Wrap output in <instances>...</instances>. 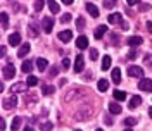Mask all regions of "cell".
Masks as SVG:
<instances>
[{
  "label": "cell",
  "mask_w": 152,
  "mask_h": 131,
  "mask_svg": "<svg viewBox=\"0 0 152 131\" xmlns=\"http://www.w3.org/2000/svg\"><path fill=\"white\" fill-rule=\"evenodd\" d=\"M16 105H18V97H16V95L7 97V98L4 100V109H5V111H12Z\"/></svg>",
  "instance_id": "1"
},
{
  "label": "cell",
  "mask_w": 152,
  "mask_h": 131,
  "mask_svg": "<svg viewBox=\"0 0 152 131\" xmlns=\"http://www.w3.org/2000/svg\"><path fill=\"white\" fill-rule=\"evenodd\" d=\"M81 95H85V88H73V90L66 95V102H71L75 97L78 98V97H81Z\"/></svg>",
  "instance_id": "2"
},
{
  "label": "cell",
  "mask_w": 152,
  "mask_h": 131,
  "mask_svg": "<svg viewBox=\"0 0 152 131\" xmlns=\"http://www.w3.org/2000/svg\"><path fill=\"white\" fill-rule=\"evenodd\" d=\"M128 76H130V78H142L143 69L138 67V66H130V67H128Z\"/></svg>",
  "instance_id": "3"
},
{
  "label": "cell",
  "mask_w": 152,
  "mask_h": 131,
  "mask_svg": "<svg viewBox=\"0 0 152 131\" xmlns=\"http://www.w3.org/2000/svg\"><path fill=\"white\" fill-rule=\"evenodd\" d=\"M42 26H43V31H45V33H50V31H52V29H54V19L52 17H43L42 19Z\"/></svg>",
  "instance_id": "4"
},
{
  "label": "cell",
  "mask_w": 152,
  "mask_h": 131,
  "mask_svg": "<svg viewBox=\"0 0 152 131\" xmlns=\"http://www.w3.org/2000/svg\"><path fill=\"white\" fill-rule=\"evenodd\" d=\"M138 88L142 90V92H152V79H140L138 81Z\"/></svg>",
  "instance_id": "5"
},
{
  "label": "cell",
  "mask_w": 152,
  "mask_h": 131,
  "mask_svg": "<svg viewBox=\"0 0 152 131\" xmlns=\"http://www.w3.org/2000/svg\"><path fill=\"white\" fill-rule=\"evenodd\" d=\"M14 74H16V69H14L12 64H7L5 67H4V78L10 79V78H14Z\"/></svg>",
  "instance_id": "6"
},
{
  "label": "cell",
  "mask_w": 152,
  "mask_h": 131,
  "mask_svg": "<svg viewBox=\"0 0 152 131\" xmlns=\"http://www.w3.org/2000/svg\"><path fill=\"white\" fill-rule=\"evenodd\" d=\"M71 38H73V33H71L69 29H66V31H61V33H59V40H61L62 43L71 41Z\"/></svg>",
  "instance_id": "7"
},
{
  "label": "cell",
  "mask_w": 152,
  "mask_h": 131,
  "mask_svg": "<svg viewBox=\"0 0 152 131\" xmlns=\"http://www.w3.org/2000/svg\"><path fill=\"white\" fill-rule=\"evenodd\" d=\"M76 47L80 48V50H85L88 47V38L86 36H78L76 38Z\"/></svg>",
  "instance_id": "8"
},
{
  "label": "cell",
  "mask_w": 152,
  "mask_h": 131,
  "mask_svg": "<svg viewBox=\"0 0 152 131\" xmlns=\"http://www.w3.org/2000/svg\"><path fill=\"white\" fill-rule=\"evenodd\" d=\"M85 59H83V55H78L76 57V62H75V71L76 73H81L83 71V67H85Z\"/></svg>",
  "instance_id": "9"
},
{
  "label": "cell",
  "mask_w": 152,
  "mask_h": 131,
  "mask_svg": "<svg viewBox=\"0 0 152 131\" xmlns=\"http://www.w3.org/2000/svg\"><path fill=\"white\" fill-rule=\"evenodd\" d=\"M142 43H143L142 36H130L128 38V45L130 47H137V45H142Z\"/></svg>",
  "instance_id": "10"
},
{
  "label": "cell",
  "mask_w": 152,
  "mask_h": 131,
  "mask_svg": "<svg viewBox=\"0 0 152 131\" xmlns=\"http://www.w3.org/2000/svg\"><path fill=\"white\" fill-rule=\"evenodd\" d=\"M9 43L12 47H18L19 43H21V35H19V33H12L9 36Z\"/></svg>",
  "instance_id": "11"
},
{
  "label": "cell",
  "mask_w": 152,
  "mask_h": 131,
  "mask_svg": "<svg viewBox=\"0 0 152 131\" xmlns=\"http://www.w3.org/2000/svg\"><path fill=\"white\" fill-rule=\"evenodd\" d=\"M140 103H142V97L135 95V97H132V98H130V105H128V107H130V109H137Z\"/></svg>",
  "instance_id": "12"
},
{
  "label": "cell",
  "mask_w": 152,
  "mask_h": 131,
  "mask_svg": "<svg viewBox=\"0 0 152 131\" xmlns=\"http://www.w3.org/2000/svg\"><path fill=\"white\" fill-rule=\"evenodd\" d=\"M21 71L26 73V74H29V73L33 71V62H31V60H24L23 66H21Z\"/></svg>",
  "instance_id": "13"
},
{
  "label": "cell",
  "mask_w": 152,
  "mask_h": 131,
  "mask_svg": "<svg viewBox=\"0 0 152 131\" xmlns=\"http://www.w3.org/2000/svg\"><path fill=\"white\" fill-rule=\"evenodd\" d=\"M105 33H107V26H104V24H100V26H99V28L95 29V38H97V40H100V38L104 36Z\"/></svg>",
  "instance_id": "14"
},
{
  "label": "cell",
  "mask_w": 152,
  "mask_h": 131,
  "mask_svg": "<svg viewBox=\"0 0 152 131\" xmlns=\"http://www.w3.org/2000/svg\"><path fill=\"white\" fill-rule=\"evenodd\" d=\"M111 78H113V81L116 84H119L121 83V71L116 67V69H113V73H111Z\"/></svg>",
  "instance_id": "15"
},
{
  "label": "cell",
  "mask_w": 152,
  "mask_h": 131,
  "mask_svg": "<svg viewBox=\"0 0 152 131\" xmlns=\"http://www.w3.org/2000/svg\"><path fill=\"white\" fill-rule=\"evenodd\" d=\"M26 86L28 84H23V83H16L10 86V92H14V93H21V92H24L26 90Z\"/></svg>",
  "instance_id": "16"
},
{
  "label": "cell",
  "mask_w": 152,
  "mask_h": 131,
  "mask_svg": "<svg viewBox=\"0 0 152 131\" xmlns=\"http://www.w3.org/2000/svg\"><path fill=\"white\" fill-rule=\"evenodd\" d=\"M86 10L90 12L92 17H99V9H97V5H94V4H86Z\"/></svg>",
  "instance_id": "17"
},
{
  "label": "cell",
  "mask_w": 152,
  "mask_h": 131,
  "mask_svg": "<svg viewBox=\"0 0 152 131\" xmlns=\"http://www.w3.org/2000/svg\"><path fill=\"white\" fill-rule=\"evenodd\" d=\"M28 31H29V36H33V38H37L38 33H40V29H38V26L35 24V23H31V24L28 26Z\"/></svg>",
  "instance_id": "18"
},
{
  "label": "cell",
  "mask_w": 152,
  "mask_h": 131,
  "mask_svg": "<svg viewBox=\"0 0 152 131\" xmlns=\"http://www.w3.org/2000/svg\"><path fill=\"white\" fill-rule=\"evenodd\" d=\"M107 21H109L111 24H118V23H123V21H121V14H119V12H116V14H111Z\"/></svg>",
  "instance_id": "19"
},
{
  "label": "cell",
  "mask_w": 152,
  "mask_h": 131,
  "mask_svg": "<svg viewBox=\"0 0 152 131\" xmlns=\"http://www.w3.org/2000/svg\"><path fill=\"white\" fill-rule=\"evenodd\" d=\"M47 4H48V9H50L52 14H57L59 12V4H57L56 0H47Z\"/></svg>",
  "instance_id": "20"
},
{
  "label": "cell",
  "mask_w": 152,
  "mask_h": 131,
  "mask_svg": "<svg viewBox=\"0 0 152 131\" xmlns=\"http://www.w3.org/2000/svg\"><path fill=\"white\" fill-rule=\"evenodd\" d=\"M29 48H31L29 47V43H23V45H21V50L18 52V55L19 57H26L28 55V52H29Z\"/></svg>",
  "instance_id": "21"
},
{
  "label": "cell",
  "mask_w": 152,
  "mask_h": 131,
  "mask_svg": "<svg viewBox=\"0 0 152 131\" xmlns=\"http://www.w3.org/2000/svg\"><path fill=\"white\" fill-rule=\"evenodd\" d=\"M0 26L2 28H7L9 26V16L5 12H0Z\"/></svg>",
  "instance_id": "22"
},
{
  "label": "cell",
  "mask_w": 152,
  "mask_h": 131,
  "mask_svg": "<svg viewBox=\"0 0 152 131\" xmlns=\"http://www.w3.org/2000/svg\"><path fill=\"white\" fill-rule=\"evenodd\" d=\"M97 88H99V92H102V93H104L105 90L109 88V81H107V79H100V81L97 83Z\"/></svg>",
  "instance_id": "23"
},
{
  "label": "cell",
  "mask_w": 152,
  "mask_h": 131,
  "mask_svg": "<svg viewBox=\"0 0 152 131\" xmlns=\"http://www.w3.org/2000/svg\"><path fill=\"white\" fill-rule=\"evenodd\" d=\"M109 111H111V114H121V105H118L116 102H111L109 103Z\"/></svg>",
  "instance_id": "24"
},
{
  "label": "cell",
  "mask_w": 152,
  "mask_h": 131,
  "mask_svg": "<svg viewBox=\"0 0 152 131\" xmlns=\"http://www.w3.org/2000/svg\"><path fill=\"white\" fill-rule=\"evenodd\" d=\"M47 60H45V59H42V57H40V59H37V67H38V71H45V69H47Z\"/></svg>",
  "instance_id": "25"
},
{
  "label": "cell",
  "mask_w": 152,
  "mask_h": 131,
  "mask_svg": "<svg viewBox=\"0 0 152 131\" xmlns=\"http://www.w3.org/2000/svg\"><path fill=\"white\" fill-rule=\"evenodd\" d=\"M19 126H21V117H14L12 124H10V131H18Z\"/></svg>",
  "instance_id": "26"
},
{
  "label": "cell",
  "mask_w": 152,
  "mask_h": 131,
  "mask_svg": "<svg viewBox=\"0 0 152 131\" xmlns=\"http://www.w3.org/2000/svg\"><path fill=\"white\" fill-rule=\"evenodd\" d=\"M113 95H114V98H116L118 102H121V100H124V98H126V93H124V92H121V90H116Z\"/></svg>",
  "instance_id": "27"
},
{
  "label": "cell",
  "mask_w": 152,
  "mask_h": 131,
  "mask_svg": "<svg viewBox=\"0 0 152 131\" xmlns=\"http://www.w3.org/2000/svg\"><path fill=\"white\" fill-rule=\"evenodd\" d=\"M107 69H111V57L109 55H105L102 60V71H107Z\"/></svg>",
  "instance_id": "28"
},
{
  "label": "cell",
  "mask_w": 152,
  "mask_h": 131,
  "mask_svg": "<svg viewBox=\"0 0 152 131\" xmlns=\"http://www.w3.org/2000/svg\"><path fill=\"white\" fill-rule=\"evenodd\" d=\"M26 84H28L29 88L37 86V84H38V78H35V76H29V78H28V81H26Z\"/></svg>",
  "instance_id": "29"
},
{
  "label": "cell",
  "mask_w": 152,
  "mask_h": 131,
  "mask_svg": "<svg viewBox=\"0 0 152 131\" xmlns=\"http://www.w3.org/2000/svg\"><path fill=\"white\" fill-rule=\"evenodd\" d=\"M54 92H56L54 86H50V84H45V86H43V95H52Z\"/></svg>",
  "instance_id": "30"
},
{
  "label": "cell",
  "mask_w": 152,
  "mask_h": 131,
  "mask_svg": "<svg viewBox=\"0 0 152 131\" xmlns=\"http://www.w3.org/2000/svg\"><path fill=\"white\" fill-rule=\"evenodd\" d=\"M43 4H45V0H37V2H35V10L40 12V10L43 9Z\"/></svg>",
  "instance_id": "31"
},
{
  "label": "cell",
  "mask_w": 152,
  "mask_h": 131,
  "mask_svg": "<svg viewBox=\"0 0 152 131\" xmlns=\"http://www.w3.org/2000/svg\"><path fill=\"white\" fill-rule=\"evenodd\" d=\"M124 124H126V126H135V124H137V117H126V119H124Z\"/></svg>",
  "instance_id": "32"
},
{
  "label": "cell",
  "mask_w": 152,
  "mask_h": 131,
  "mask_svg": "<svg viewBox=\"0 0 152 131\" xmlns=\"http://www.w3.org/2000/svg\"><path fill=\"white\" fill-rule=\"evenodd\" d=\"M57 73H59V67H50V73H48V78H56L57 76Z\"/></svg>",
  "instance_id": "33"
},
{
  "label": "cell",
  "mask_w": 152,
  "mask_h": 131,
  "mask_svg": "<svg viewBox=\"0 0 152 131\" xmlns=\"http://www.w3.org/2000/svg\"><path fill=\"white\" fill-rule=\"evenodd\" d=\"M114 5H116V0H105V2H104L105 9H111V7H114Z\"/></svg>",
  "instance_id": "34"
},
{
  "label": "cell",
  "mask_w": 152,
  "mask_h": 131,
  "mask_svg": "<svg viewBox=\"0 0 152 131\" xmlns=\"http://www.w3.org/2000/svg\"><path fill=\"white\" fill-rule=\"evenodd\" d=\"M76 26H78V29H83V28H85V19H83V17H78Z\"/></svg>",
  "instance_id": "35"
},
{
  "label": "cell",
  "mask_w": 152,
  "mask_h": 131,
  "mask_svg": "<svg viewBox=\"0 0 152 131\" xmlns=\"http://www.w3.org/2000/svg\"><path fill=\"white\" fill-rule=\"evenodd\" d=\"M140 10L142 12H149L151 10V4H140Z\"/></svg>",
  "instance_id": "36"
},
{
  "label": "cell",
  "mask_w": 152,
  "mask_h": 131,
  "mask_svg": "<svg viewBox=\"0 0 152 131\" xmlns=\"http://www.w3.org/2000/svg\"><path fill=\"white\" fill-rule=\"evenodd\" d=\"M97 57H99V52H97L95 48H90V59H92V60H95Z\"/></svg>",
  "instance_id": "37"
},
{
  "label": "cell",
  "mask_w": 152,
  "mask_h": 131,
  "mask_svg": "<svg viewBox=\"0 0 152 131\" xmlns=\"http://www.w3.org/2000/svg\"><path fill=\"white\" fill-rule=\"evenodd\" d=\"M69 21H71V14H62L61 23H69Z\"/></svg>",
  "instance_id": "38"
},
{
  "label": "cell",
  "mask_w": 152,
  "mask_h": 131,
  "mask_svg": "<svg viewBox=\"0 0 152 131\" xmlns=\"http://www.w3.org/2000/svg\"><path fill=\"white\" fill-rule=\"evenodd\" d=\"M69 67H71V60L69 59H64L62 60V69H69Z\"/></svg>",
  "instance_id": "39"
},
{
  "label": "cell",
  "mask_w": 152,
  "mask_h": 131,
  "mask_svg": "<svg viewBox=\"0 0 152 131\" xmlns=\"http://www.w3.org/2000/svg\"><path fill=\"white\" fill-rule=\"evenodd\" d=\"M42 130L43 131H50L52 130V124H50V122H43V124H42Z\"/></svg>",
  "instance_id": "40"
},
{
  "label": "cell",
  "mask_w": 152,
  "mask_h": 131,
  "mask_svg": "<svg viewBox=\"0 0 152 131\" xmlns=\"http://www.w3.org/2000/svg\"><path fill=\"white\" fill-rule=\"evenodd\" d=\"M104 121H105V124H107V126H111V124H113V119H111V116H105Z\"/></svg>",
  "instance_id": "41"
},
{
  "label": "cell",
  "mask_w": 152,
  "mask_h": 131,
  "mask_svg": "<svg viewBox=\"0 0 152 131\" xmlns=\"http://www.w3.org/2000/svg\"><path fill=\"white\" fill-rule=\"evenodd\" d=\"M135 57H137V52L135 50H130L128 52V59H135Z\"/></svg>",
  "instance_id": "42"
},
{
  "label": "cell",
  "mask_w": 152,
  "mask_h": 131,
  "mask_svg": "<svg viewBox=\"0 0 152 131\" xmlns=\"http://www.w3.org/2000/svg\"><path fill=\"white\" fill-rule=\"evenodd\" d=\"M5 52H7V48H5V47H0V59L5 55Z\"/></svg>",
  "instance_id": "43"
},
{
  "label": "cell",
  "mask_w": 152,
  "mask_h": 131,
  "mask_svg": "<svg viewBox=\"0 0 152 131\" xmlns=\"http://www.w3.org/2000/svg\"><path fill=\"white\" fill-rule=\"evenodd\" d=\"M0 130H5V121H4V117H0Z\"/></svg>",
  "instance_id": "44"
},
{
  "label": "cell",
  "mask_w": 152,
  "mask_h": 131,
  "mask_svg": "<svg viewBox=\"0 0 152 131\" xmlns=\"http://www.w3.org/2000/svg\"><path fill=\"white\" fill-rule=\"evenodd\" d=\"M128 2V5H135V4H138V0H126Z\"/></svg>",
  "instance_id": "45"
},
{
  "label": "cell",
  "mask_w": 152,
  "mask_h": 131,
  "mask_svg": "<svg viewBox=\"0 0 152 131\" xmlns=\"http://www.w3.org/2000/svg\"><path fill=\"white\" fill-rule=\"evenodd\" d=\"M147 31L152 35V23H147Z\"/></svg>",
  "instance_id": "46"
},
{
  "label": "cell",
  "mask_w": 152,
  "mask_h": 131,
  "mask_svg": "<svg viewBox=\"0 0 152 131\" xmlns=\"http://www.w3.org/2000/svg\"><path fill=\"white\" fill-rule=\"evenodd\" d=\"M73 2H75V0H62V4H66V5H71Z\"/></svg>",
  "instance_id": "47"
},
{
  "label": "cell",
  "mask_w": 152,
  "mask_h": 131,
  "mask_svg": "<svg viewBox=\"0 0 152 131\" xmlns=\"http://www.w3.org/2000/svg\"><path fill=\"white\" fill-rule=\"evenodd\" d=\"M66 83H67V81H66V79H64V78H62V79L59 81V84H61V86H64V84H66Z\"/></svg>",
  "instance_id": "48"
},
{
  "label": "cell",
  "mask_w": 152,
  "mask_h": 131,
  "mask_svg": "<svg viewBox=\"0 0 152 131\" xmlns=\"http://www.w3.org/2000/svg\"><path fill=\"white\" fill-rule=\"evenodd\" d=\"M24 131H33V128H29V126H26V128H24Z\"/></svg>",
  "instance_id": "49"
},
{
  "label": "cell",
  "mask_w": 152,
  "mask_h": 131,
  "mask_svg": "<svg viewBox=\"0 0 152 131\" xmlns=\"http://www.w3.org/2000/svg\"><path fill=\"white\" fill-rule=\"evenodd\" d=\"M0 92H4V83L0 81Z\"/></svg>",
  "instance_id": "50"
},
{
  "label": "cell",
  "mask_w": 152,
  "mask_h": 131,
  "mask_svg": "<svg viewBox=\"0 0 152 131\" xmlns=\"http://www.w3.org/2000/svg\"><path fill=\"white\" fill-rule=\"evenodd\" d=\"M149 116H151V117H152V107H151V109H149Z\"/></svg>",
  "instance_id": "51"
},
{
  "label": "cell",
  "mask_w": 152,
  "mask_h": 131,
  "mask_svg": "<svg viewBox=\"0 0 152 131\" xmlns=\"http://www.w3.org/2000/svg\"><path fill=\"white\" fill-rule=\"evenodd\" d=\"M95 131H102V130H95Z\"/></svg>",
  "instance_id": "52"
},
{
  "label": "cell",
  "mask_w": 152,
  "mask_h": 131,
  "mask_svg": "<svg viewBox=\"0 0 152 131\" xmlns=\"http://www.w3.org/2000/svg\"><path fill=\"white\" fill-rule=\"evenodd\" d=\"M126 131H133V130H126Z\"/></svg>",
  "instance_id": "53"
},
{
  "label": "cell",
  "mask_w": 152,
  "mask_h": 131,
  "mask_svg": "<svg viewBox=\"0 0 152 131\" xmlns=\"http://www.w3.org/2000/svg\"><path fill=\"white\" fill-rule=\"evenodd\" d=\"M76 131H80V130H76Z\"/></svg>",
  "instance_id": "54"
}]
</instances>
